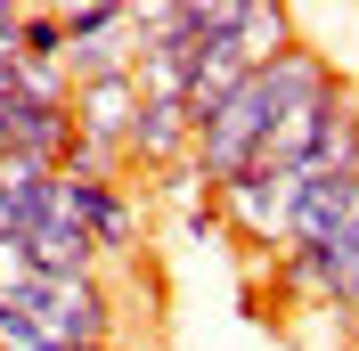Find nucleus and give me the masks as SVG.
<instances>
[{
	"mask_svg": "<svg viewBox=\"0 0 359 351\" xmlns=\"http://www.w3.org/2000/svg\"><path fill=\"white\" fill-rule=\"evenodd\" d=\"M82 237H90V253H98V270H123V262H139V245H147V197H139L131 180H107L98 197H90V213H82Z\"/></svg>",
	"mask_w": 359,
	"mask_h": 351,
	"instance_id": "20e7f679",
	"label": "nucleus"
},
{
	"mask_svg": "<svg viewBox=\"0 0 359 351\" xmlns=\"http://www.w3.org/2000/svg\"><path fill=\"white\" fill-rule=\"evenodd\" d=\"M131 114H139V90H131V74H98V82H74V98H66V123H74V139H98V147H123Z\"/></svg>",
	"mask_w": 359,
	"mask_h": 351,
	"instance_id": "423d86ee",
	"label": "nucleus"
},
{
	"mask_svg": "<svg viewBox=\"0 0 359 351\" xmlns=\"http://www.w3.org/2000/svg\"><path fill=\"white\" fill-rule=\"evenodd\" d=\"M0 155H8V114H0Z\"/></svg>",
	"mask_w": 359,
	"mask_h": 351,
	"instance_id": "f8f14e48",
	"label": "nucleus"
},
{
	"mask_svg": "<svg viewBox=\"0 0 359 351\" xmlns=\"http://www.w3.org/2000/svg\"><path fill=\"white\" fill-rule=\"evenodd\" d=\"M25 286H33L25 245H17V237H0V310H17V303H25Z\"/></svg>",
	"mask_w": 359,
	"mask_h": 351,
	"instance_id": "9d476101",
	"label": "nucleus"
},
{
	"mask_svg": "<svg viewBox=\"0 0 359 351\" xmlns=\"http://www.w3.org/2000/svg\"><path fill=\"white\" fill-rule=\"evenodd\" d=\"M66 82H98V74H131V8H57Z\"/></svg>",
	"mask_w": 359,
	"mask_h": 351,
	"instance_id": "f03ea898",
	"label": "nucleus"
},
{
	"mask_svg": "<svg viewBox=\"0 0 359 351\" xmlns=\"http://www.w3.org/2000/svg\"><path fill=\"white\" fill-rule=\"evenodd\" d=\"M343 351H359V327H351V335H343Z\"/></svg>",
	"mask_w": 359,
	"mask_h": 351,
	"instance_id": "ddd939ff",
	"label": "nucleus"
},
{
	"mask_svg": "<svg viewBox=\"0 0 359 351\" xmlns=\"http://www.w3.org/2000/svg\"><path fill=\"white\" fill-rule=\"evenodd\" d=\"M17 319L41 335L49 351H90V343H123V303H114V278H33L25 286Z\"/></svg>",
	"mask_w": 359,
	"mask_h": 351,
	"instance_id": "f257e3e1",
	"label": "nucleus"
},
{
	"mask_svg": "<svg viewBox=\"0 0 359 351\" xmlns=\"http://www.w3.org/2000/svg\"><path fill=\"white\" fill-rule=\"evenodd\" d=\"M302 41V17L294 8H269V0H237V33H229V58L245 74H262L269 58H286Z\"/></svg>",
	"mask_w": 359,
	"mask_h": 351,
	"instance_id": "0eeeda50",
	"label": "nucleus"
},
{
	"mask_svg": "<svg viewBox=\"0 0 359 351\" xmlns=\"http://www.w3.org/2000/svg\"><path fill=\"white\" fill-rule=\"evenodd\" d=\"M0 49H17V8H0Z\"/></svg>",
	"mask_w": 359,
	"mask_h": 351,
	"instance_id": "9b49d317",
	"label": "nucleus"
},
{
	"mask_svg": "<svg viewBox=\"0 0 359 351\" xmlns=\"http://www.w3.org/2000/svg\"><path fill=\"white\" fill-rule=\"evenodd\" d=\"M17 58H25V66H57V58H66L57 8H17Z\"/></svg>",
	"mask_w": 359,
	"mask_h": 351,
	"instance_id": "1a4fd4ad",
	"label": "nucleus"
},
{
	"mask_svg": "<svg viewBox=\"0 0 359 351\" xmlns=\"http://www.w3.org/2000/svg\"><path fill=\"white\" fill-rule=\"evenodd\" d=\"M212 220H221L229 237H245V245H269L278 253V237H286V180H262V172H237L212 188Z\"/></svg>",
	"mask_w": 359,
	"mask_h": 351,
	"instance_id": "7ed1b4c3",
	"label": "nucleus"
},
{
	"mask_svg": "<svg viewBox=\"0 0 359 351\" xmlns=\"http://www.w3.org/2000/svg\"><path fill=\"white\" fill-rule=\"evenodd\" d=\"M188 147H196L188 114H180L172 98H139L131 131H123V172H131V180H163V172L188 164Z\"/></svg>",
	"mask_w": 359,
	"mask_h": 351,
	"instance_id": "39448f33",
	"label": "nucleus"
},
{
	"mask_svg": "<svg viewBox=\"0 0 359 351\" xmlns=\"http://www.w3.org/2000/svg\"><path fill=\"white\" fill-rule=\"evenodd\" d=\"M90 351H131V343H90Z\"/></svg>",
	"mask_w": 359,
	"mask_h": 351,
	"instance_id": "4468645a",
	"label": "nucleus"
},
{
	"mask_svg": "<svg viewBox=\"0 0 359 351\" xmlns=\"http://www.w3.org/2000/svg\"><path fill=\"white\" fill-rule=\"evenodd\" d=\"M17 245H25V262H33V278H98V253H90V237L74 220H33Z\"/></svg>",
	"mask_w": 359,
	"mask_h": 351,
	"instance_id": "6e6552de",
	"label": "nucleus"
}]
</instances>
